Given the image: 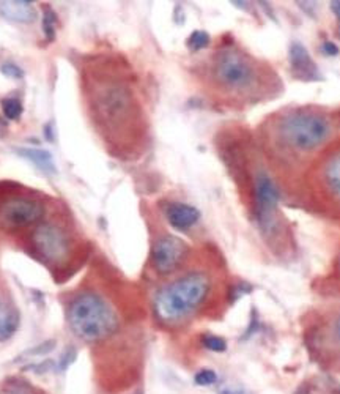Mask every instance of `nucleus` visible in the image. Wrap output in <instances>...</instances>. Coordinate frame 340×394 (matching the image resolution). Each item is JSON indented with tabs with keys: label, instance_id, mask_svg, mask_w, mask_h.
Instances as JSON below:
<instances>
[{
	"label": "nucleus",
	"instance_id": "4468645a",
	"mask_svg": "<svg viewBox=\"0 0 340 394\" xmlns=\"http://www.w3.org/2000/svg\"><path fill=\"white\" fill-rule=\"evenodd\" d=\"M290 63L296 76L306 79H314L317 76V68L312 58L309 57L307 50L300 43H293L290 48Z\"/></svg>",
	"mask_w": 340,
	"mask_h": 394
},
{
	"label": "nucleus",
	"instance_id": "393cba45",
	"mask_svg": "<svg viewBox=\"0 0 340 394\" xmlns=\"http://www.w3.org/2000/svg\"><path fill=\"white\" fill-rule=\"evenodd\" d=\"M323 49H324V53L329 54V55H336V54L339 53L337 46H336V45H332L331 41H327V43H324V45H323Z\"/></svg>",
	"mask_w": 340,
	"mask_h": 394
},
{
	"label": "nucleus",
	"instance_id": "b1692460",
	"mask_svg": "<svg viewBox=\"0 0 340 394\" xmlns=\"http://www.w3.org/2000/svg\"><path fill=\"white\" fill-rule=\"evenodd\" d=\"M219 394H252V393L241 388V386H226V388L219 390Z\"/></svg>",
	"mask_w": 340,
	"mask_h": 394
},
{
	"label": "nucleus",
	"instance_id": "7ed1b4c3",
	"mask_svg": "<svg viewBox=\"0 0 340 394\" xmlns=\"http://www.w3.org/2000/svg\"><path fill=\"white\" fill-rule=\"evenodd\" d=\"M205 76L214 93L235 107L258 106L284 92L276 70L236 43H226L214 50L207 62Z\"/></svg>",
	"mask_w": 340,
	"mask_h": 394
},
{
	"label": "nucleus",
	"instance_id": "0eeeda50",
	"mask_svg": "<svg viewBox=\"0 0 340 394\" xmlns=\"http://www.w3.org/2000/svg\"><path fill=\"white\" fill-rule=\"evenodd\" d=\"M33 250L49 265H60L71 254V238L60 225L43 223L32 233Z\"/></svg>",
	"mask_w": 340,
	"mask_h": 394
},
{
	"label": "nucleus",
	"instance_id": "ddd939ff",
	"mask_svg": "<svg viewBox=\"0 0 340 394\" xmlns=\"http://www.w3.org/2000/svg\"><path fill=\"white\" fill-rule=\"evenodd\" d=\"M19 311L9 300L0 297V342H5L14 336L19 328Z\"/></svg>",
	"mask_w": 340,
	"mask_h": 394
},
{
	"label": "nucleus",
	"instance_id": "f257e3e1",
	"mask_svg": "<svg viewBox=\"0 0 340 394\" xmlns=\"http://www.w3.org/2000/svg\"><path fill=\"white\" fill-rule=\"evenodd\" d=\"M339 117L317 106H287L260 123L257 150L278 188L295 194L301 175L337 139Z\"/></svg>",
	"mask_w": 340,
	"mask_h": 394
},
{
	"label": "nucleus",
	"instance_id": "20e7f679",
	"mask_svg": "<svg viewBox=\"0 0 340 394\" xmlns=\"http://www.w3.org/2000/svg\"><path fill=\"white\" fill-rule=\"evenodd\" d=\"M214 290V279L205 270H190L156 292L153 312L158 322L178 326L192 319L208 304Z\"/></svg>",
	"mask_w": 340,
	"mask_h": 394
},
{
	"label": "nucleus",
	"instance_id": "423d86ee",
	"mask_svg": "<svg viewBox=\"0 0 340 394\" xmlns=\"http://www.w3.org/2000/svg\"><path fill=\"white\" fill-rule=\"evenodd\" d=\"M68 325L79 339L99 342L114 336L120 328V317L114 306L97 292L77 294L67 311Z\"/></svg>",
	"mask_w": 340,
	"mask_h": 394
},
{
	"label": "nucleus",
	"instance_id": "9d476101",
	"mask_svg": "<svg viewBox=\"0 0 340 394\" xmlns=\"http://www.w3.org/2000/svg\"><path fill=\"white\" fill-rule=\"evenodd\" d=\"M310 344L340 360V309L322 317L310 331Z\"/></svg>",
	"mask_w": 340,
	"mask_h": 394
},
{
	"label": "nucleus",
	"instance_id": "aec40b11",
	"mask_svg": "<svg viewBox=\"0 0 340 394\" xmlns=\"http://www.w3.org/2000/svg\"><path fill=\"white\" fill-rule=\"evenodd\" d=\"M194 382L199 386H212L218 382V374L213 369H200L194 376Z\"/></svg>",
	"mask_w": 340,
	"mask_h": 394
},
{
	"label": "nucleus",
	"instance_id": "4be33fe9",
	"mask_svg": "<svg viewBox=\"0 0 340 394\" xmlns=\"http://www.w3.org/2000/svg\"><path fill=\"white\" fill-rule=\"evenodd\" d=\"M0 73H2L4 76L11 78V79H21L24 78V71L21 70L18 65L14 63H4L2 67H0Z\"/></svg>",
	"mask_w": 340,
	"mask_h": 394
},
{
	"label": "nucleus",
	"instance_id": "dca6fc26",
	"mask_svg": "<svg viewBox=\"0 0 340 394\" xmlns=\"http://www.w3.org/2000/svg\"><path fill=\"white\" fill-rule=\"evenodd\" d=\"M0 105H2L4 115L9 120H18L19 117L23 115L24 107L18 98H4L0 101Z\"/></svg>",
	"mask_w": 340,
	"mask_h": 394
},
{
	"label": "nucleus",
	"instance_id": "bb28decb",
	"mask_svg": "<svg viewBox=\"0 0 340 394\" xmlns=\"http://www.w3.org/2000/svg\"><path fill=\"white\" fill-rule=\"evenodd\" d=\"M336 273H337L339 279H340V255H339V260H337V265H336Z\"/></svg>",
	"mask_w": 340,
	"mask_h": 394
},
{
	"label": "nucleus",
	"instance_id": "6ab92c4d",
	"mask_svg": "<svg viewBox=\"0 0 340 394\" xmlns=\"http://www.w3.org/2000/svg\"><path fill=\"white\" fill-rule=\"evenodd\" d=\"M209 45V36L204 31H195L190 40H187V48H190L192 53H199V50L205 49Z\"/></svg>",
	"mask_w": 340,
	"mask_h": 394
},
{
	"label": "nucleus",
	"instance_id": "1a4fd4ad",
	"mask_svg": "<svg viewBox=\"0 0 340 394\" xmlns=\"http://www.w3.org/2000/svg\"><path fill=\"white\" fill-rule=\"evenodd\" d=\"M190 246L175 235L159 237L151 250V264L159 275L168 276L183 265Z\"/></svg>",
	"mask_w": 340,
	"mask_h": 394
},
{
	"label": "nucleus",
	"instance_id": "a878e982",
	"mask_svg": "<svg viewBox=\"0 0 340 394\" xmlns=\"http://www.w3.org/2000/svg\"><path fill=\"white\" fill-rule=\"evenodd\" d=\"M331 10L336 13V16L340 19V2H332L331 4Z\"/></svg>",
	"mask_w": 340,
	"mask_h": 394
},
{
	"label": "nucleus",
	"instance_id": "f8f14e48",
	"mask_svg": "<svg viewBox=\"0 0 340 394\" xmlns=\"http://www.w3.org/2000/svg\"><path fill=\"white\" fill-rule=\"evenodd\" d=\"M0 14L5 19L14 21V23L28 24L33 23L37 18V13L32 2L28 0H10V2H0Z\"/></svg>",
	"mask_w": 340,
	"mask_h": 394
},
{
	"label": "nucleus",
	"instance_id": "a211bd4d",
	"mask_svg": "<svg viewBox=\"0 0 340 394\" xmlns=\"http://www.w3.org/2000/svg\"><path fill=\"white\" fill-rule=\"evenodd\" d=\"M202 344H204L205 348L216 353H222L227 350L226 339L216 336V334H204V336H202Z\"/></svg>",
	"mask_w": 340,
	"mask_h": 394
},
{
	"label": "nucleus",
	"instance_id": "cd10ccee",
	"mask_svg": "<svg viewBox=\"0 0 340 394\" xmlns=\"http://www.w3.org/2000/svg\"><path fill=\"white\" fill-rule=\"evenodd\" d=\"M10 394H26V393H23V391H14V393H10Z\"/></svg>",
	"mask_w": 340,
	"mask_h": 394
},
{
	"label": "nucleus",
	"instance_id": "f03ea898",
	"mask_svg": "<svg viewBox=\"0 0 340 394\" xmlns=\"http://www.w3.org/2000/svg\"><path fill=\"white\" fill-rule=\"evenodd\" d=\"M87 95L97 128L114 151L125 158L139 155L146 144L147 120L125 73L114 67L95 73L89 79Z\"/></svg>",
	"mask_w": 340,
	"mask_h": 394
},
{
	"label": "nucleus",
	"instance_id": "9b49d317",
	"mask_svg": "<svg viewBox=\"0 0 340 394\" xmlns=\"http://www.w3.org/2000/svg\"><path fill=\"white\" fill-rule=\"evenodd\" d=\"M164 215H165V220L169 221L172 228L180 232L190 230L200 220V211L195 207L187 206V203H183V202L165 203Z\"/></svg>",
	"mask_w": 340,
	"mask_h": 394
},
{
	"label": "nucleus",
	"instance_id": "39448f33",
	"mask_svg": "<svg viewBox=\"0 0 340 394\" xmlns=\"http://www.w3.org/2000/svg\"><path fill=\"white\" fill-rule=\"evenodd\" d=\"M295 194L318 213L340 220V137L327 145L301 175Z\"/></svg>",
	"mask_w": 340,
	"mask_h": 394
},
{
	"label": "nucleus",
	"instance_id": "5701e85b",
	"mask_svg": "<svg viewBox=\"0 0 340 394\" xmlns=\"http://www.w3.org/2000/svg\"><path fill=\"white\" fill-rule=\"evenodd\" d=\"M76 348L73 347H68L67 350H65L63 355L60 356V369H67L71 363H73L76 360Z\"/></svg>",
	"mask_w": 340,
	"mask_h": 394
},
{
	"label": "nucleus",
	"instance_id": "6e6552de",
	"mask_svg": "<svg viewBox=\"0 0 340 394\" xmlns=\"http://www.w3.org/2000/svg\"><path fill=\"white\" fill-rule=\"evenodd\" d=\"M45 216L43 203L32 197L14 196L0 206V225L9 230H18L37 224Z\"/></svg>",
	"mask_w": 340,
	"mask_h": 394
},
{
	"label": "nucleus",
	"instance_id": "f3484780",
	"mask_svg": "<svg viewBox=\"0 0 340 394\" xmlns=\"http://www.w3.org/2000/svg\"><path fill=\"white\" fill-rule=\"evenodd\" d=\"M55 13L50 6H45V9H43V32H45L48 41H54L55 38Z\"/></svg>",
	"mask_w": 340,
	"mask_h": 394
},
{
	"label": "nucleus",
	"instance_id": "2eb2a0df",
	"mask_svg": "<svg viewBox=\"0 0 340 394\" xmlns=\"http://www.w3.org/2000/svg\"><path fill=\"white\" fill-rule=\"evenodd\" d=\"M14 151H16L21 158H24V159H27V161H31L33 166H37L38 169L43 172H46V174L57 172L54 158L46 150L21 147V149H14Z\"/></svg>",
	"mask_w": 340,
	"mask_h": 394
},
{
	"label": "nucleus",
	"instance_id": "412c9836",
	"mask_svg": "<svg viewBox=\"0 0 340 394\" xmlns=\"http://www.w3.org/2000/svg\"><path fill=\"white\" fill-rule=\"evenodd\" d=\"M55 347V341H48V342H43V344H40L37 348H31V350H27V352L24 355H21V356H24V358H27V356H38V355H46L49 352H53Z\"/></svg>",
	"mask_w": 340,
	"mask_h": 394
}]
</instances>
